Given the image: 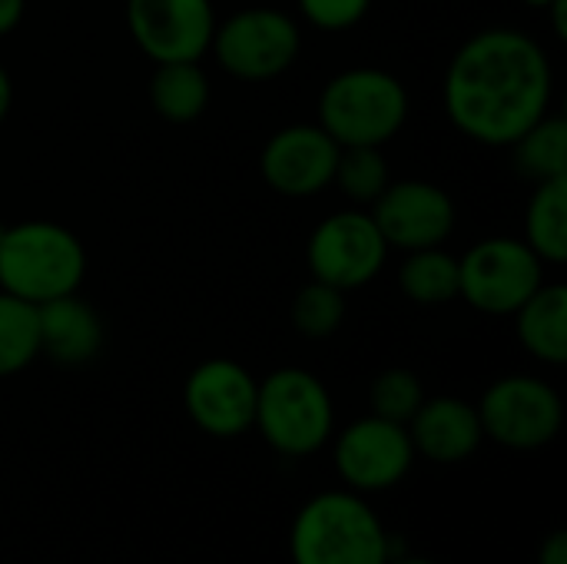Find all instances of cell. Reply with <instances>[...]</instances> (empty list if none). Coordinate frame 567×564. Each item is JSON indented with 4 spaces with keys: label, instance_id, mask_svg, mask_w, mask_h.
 <instances>
[{
    "label": "cell",
    "instance_id": "cell-1",
    "mask_svg": "<svg viewBox=\"0 0 567 564\" xmlns=\"http://www.w3.org/2000/svg\"><path fill=\"white\" fill-rule=\"evenodd\" d=\"M555 73L545 47L508 27L475 33L445 73L449 120L485 146H515L551 106Z\"/></svg>",
    "mask_w": 567,
    "mask_h": 564
},
{
    "label": "cell",
    "instance_id": "cell-2",
    "mask_svg": "<svg viewBox=\"0 0 567 564\" xmlns=\"http://www.w3.org/2000/svg\"><path fill=\"white\" fill-rule=\"evenodd\" d=\"M289 555L292 564H389L392 545L365 499L355 492H322L296 515Z\"/></svg>",
    "mask_w": 567,
    "mask_h": 564
},
{
    "label": "cell",
    "instance_id": "cell-3",
    "mask_svg": "<svg viewBox=\"0 0 567 564\" xmlns=\"http://www.w3.org/2000/svg\"><path fill=\"white\" fill-rule=\"evenodd\" d=\"M86 273L83 243L60 223L30 219L3 229L0 239V289L43 306L80 289Z\"/></svg>",
    "mask_w": 567,
    "mask_h": 564
},
{
    "label": "cell",
    "instance_id": "cell-4",
    "mask_svg": "<svg viewBox=\"0 0 567 564\" xmlns=\"http://www.w3.org/2000/svg\"><path fill=\"white\" fill-rule=\"evenodd\" d=\"M409 120V93L399 76L355 66L332 76L319 96V126L339 146H385Z\"/></svg>",
    "mask_w": 567,
    "mask_h": 564
},
{
    "label": "cell",
    "instance_id": "cell-5",
    "mask_svg": "<svg viewBox=\"0 0 567 564\" xmlns=\"http://www.w3.org/2000/svg\"><path fill=\"white\" fill-rule=\"evenodd\" d=\"M252 425L282 455L319 452L336 425L329 389L306 369H276L256 389Z\"/></svg>",
    "mask_w": 567,
    "mask_h": 564
},
{
    "label": "cell",
    "instance_id": "cell-6",
    "mask_svg": "<svg viewBox=\"0 0 567 564\" xmlns=\"http://www.w3.org/2000/svg\"><path fill=\"white\" fill-rule=\"evenodd\" d=\"M545 263L525 239H482L458 259V296L488 316H515L545 283Z\"/></svg>",
    "mask_w": 567,
    "mask_h": 564
},
{
    "label": "cell",
    "instance_id": "cell-7",
    "mask_svg": "<svg viewBox=\"0 0 567 564\" xmlns=\"http://www.w3.org/2000/svg\"><path fill=\"white\" fill-rule=\"evenodd\" d=\"M482 432L505 449L535 452L558 439L565 425L561 396L535 376H505L488 386L478 406Z\"/></svg>",
    "mask_w": 567,
    "mask_h": 564
},
{
    "label": "cell",
    "instance_id": "cell-8",
    "mask_svg": "<svg viewBox=\"0 0 567 564\" xmlns=\"http://www.w3.org/2000/svg\"><path fill=\"white\" fill-rule=\"evenodd\" d=\"M216 60L239 80H272L292 66L302 47L299 23L272 7H249L233 13L223 27L216 23L213 43Z\"/></svg>",
    "mask_w": 567,
    "mask_h": 564
},
{
    "label": "cell",
    "instance_id": "cell-9",
    "mask_svg": "<svg viewBox=\"0 0 567 564\" xmlns=\"http://www.w3.org/2000/svg\"><path fill=\"white\" fill-rule=\"evenodd\" d=\"M385 256H389V243L379 233L372 213H355V209L322 219L306 253L312 279L342 293L372 283L385 266Z\"/></svg>",
    "mask_w": 567,
    "mask_h": 564
},
{
    "label": "cell",
    "instance_id": "cell-10",
    "mask_svg": "<svg viewBox=\"0 0 567 564\" xmlns=\"http://www.w3.org/2000/svg\"><path fill=\"white\" fill-rule=\"evenodd\" d=\"M126 27L156 63L199 60L216 33L209 0H126Z\"/></svg>",
    "mask_w": 567,
    "mask_h": 564
},
{
    "label": "cell",
    "instance_id": "cell-11",
    "mask_svg": "<svg viewBox=\"0 0 567 564\" xmlns=\"http://www.w3.org/2000/svg\"><path fill=\"white\" fill-rule=\"evenodd\" d=\"M415 462L405 425L369 416L352 422L336 442V469L355 492H382L399 485Z\"/></svg>",
    "mask_w": 567,
    "mask_h": 564
},
{
    "label": "cell",
    "instance_id": "cell-12",
    "mask_svg": "<svg viewBox=\"0 0 567 564\" xmlns=\"http://www.w3.org/2000/svg\"><path fill=\"white\" fill-rule=\"evenodd\" d=\"M372 219L389 246L415 253L429 246H442L455 229V203L452 196L425 180L389 183L375 196Z\"/></svg>",
    "mask_w": 567,
    "mask_h": 564
},
{
    "label": "cell",
    "instance_id": "cell-13",
    "mask_svg": "<svg viewBox=\"0 0 567 564\" xmlns=\"http://www.w3.org/2000/svg\"><path fill=\"white\" fill-rule=\"evenodd\" d=\"M259 382L233 359H209L196 366L183 389L189 419L216 439H236L252 429Z\"/></svg>",
    "mask_w": 567,
    "mask_h": 564
},
{
    "label": "cell",
    "instance_id": "cell-14",
    "mask_svg": "<svg viewBox=\"0 0 567 564\" xmlns=\"http://www.w3.org/2000/svg\"><path fill=\"white\" fill-rule=\"evenodd\" d=\"M339 153L342 146L319 123L286 126L262 150V180L282 196H316L332 183Z\"/></svg>",
    "mask_w": 567,
    "mask_h": 564
},
{
    "label": "cell",
    "instance_id": "cell-15",
    "mask_svg": "<svg viewBox=\"0 0 567 564\" xmlns=\"http://www.w3.org/2000/svg\"><path fill=\"white\" fill-rule=\"evenodd\" d=\"M405 429L412 435L415 455H425L429 462H439V465L465 462L468 455L478 452L485 439L478 409L452 396L422 402Z\"/></svg>",
    "mask_w": 567,
    "mask_h": 564
},
{
    "label": "cell",
    "instance_id": "cell-16",
    "mask_svg": "<svg viewBox=\"0 0 567 564\" xmlns=\"http://www.w3.org/2000/svg\"><path fill=\"white\" fill-rule=\"evenodd\" d=\"M37 322H40V352H47L60 366H80L100 352L103 342L100 319L73 293L37 306Z\"/></svg>",
    "mask_w": 567,
    "mask_h": 564
},
{
    "label": "cell",
    "instance_id": "cell-17",
    "mask_svg": "<svg viewBox=\"0 0 567 564\" xmlns=\"http://www.w3.org/2000/svg\"><path fill=\"white\" fill-rule=\"evenodd\" d=\"M518 316V339L522 346L548 362H567V286L561 283H542V289L515 312Z\"/></svg>",
    "mask_w": 567,
    "mask_h": 564
},
{
    "label": "cell",
    "instance_id": "cell-18",
    "mask_svg": "<svg viewBox=\"0 0 567 564\" xmlns=\"http://www.w3.org/2000/svg\"><path fill=\"white\" fill-rule=\"evenodd\" d=\"M150 100L153 110L169 123H193L196 116H203L209 103V80L199 70V60L156 63V73L150 80Z\"/></svg>",
    "mask_w": 567,
    "mask_h": 564
},
{
    "label": "cell",
    "instance_id": "cell-19",
    "mask_svg": "<svg viewBox=\"0 0 567 564\" xmlns=\"http://www.w3.org/2000/svg\"><path fill=\"white\" fill-rule=\"evenodd\" d=\"M525 243L542 263L561 266L567 259V176L538 183L525 213Z\"/></svg>",
    "mask_w": 567,
    "mask_h": 564
},
{
    "label": "cell",
    "instance_id": "cell-20",
    "mask_svg": "<svg viewBox=\"0 0 567 564\" xmlns=\"http://www.w3.org/2000/svg\"><path fill=\"white\" fill-rule=\"evenodd\" d=\"M399 286L412 302L442 306L458 296V259L439 246L415 249L399 269Z\"/></svg>",
    "mask_w": 567,
    "mask_h": 564
},
{
    "label": "cell",
    "instance_id": "cell-21",
    "mask_svg": "<svg viewBox=\"0 0 567 564\" xmlns=\"http://www.w3.org/2000/svg\"><path fill=\"white\" fill-rule=\"evenodd\" d=\"M40 356L37 306L0 289V379L23 372Z\"/></svg>",
    "mask_w": 567,
    "mask_h": 564
},
{
    "label": "cell",
    "instance_id": "cell-22",
    "mask_svg": "<svg viewBox=\"0 0 567 564\" xmlns=\"http://www.w3.org/2000/svg\"><path fill=\"white\" fill-rule=\"evenodd\" d=\"M518 170L532 180L567 176V123L565 116H542L518 143H515Z\"/></svg>",
    "mask_w": 567,
    "mask_h": 564
},
{
    "label": "cell",
    "instance_id": "cell-23",
    "mask_svg": "<svg viewBox=\"0 0 567 564\" xmlns=\"http://www.w3.org/2000/svg\"><path fill=\"white\" fill-rule=\"evenodd\" d=\"M332 180L352 199H362V203L375 199L389 186V166H385L382 146H342Z\"/></svg>",
    "mask_w": 567,
    "mask_h": 564
},
{
    "label": "cell",
    "instance_id": "cell-24",
    "mask_svg": "<svg viewBox=\"0 0 567 564\" xmlns=\"http://www.w3.org/2000/svg\"><path fill=\"white\" fill-rule=\"evenodd\" d=\"M346 319V293L326 283H309L292 302V322L309 339H329Z\"/></svg>",
    "mask_w": 567,
    "mask_h": 564
},
{
    "label": "cell",
    "instance_id": "cell-25",
    "mask_svg": "<svg viewBox=\"0 0 567 564\" xmlns=\"http://www.w3.org/2000/svg\"><path fill=\"white\" fill-rule=\"evenodd\" d=\"M425 402V389L415 372L409 369H389L372 386V416L409 425V419Z\"/></svg>",
    "mask_w": 567,
    "mask_h": 564
},
{
    "label": "cell",
    "instance_id": "cell-26",
    "mask_svg": "<svg viewBox=\"0 0 567 564\" xmlns=\"http://www.w3.org/2000/svg\"><path fill=\"white\" fill-rule=\"evenodd\" d=\"M372 0H299L302 17L319 30H349L369 13Z\"/></svg>",
    "mask_w": 567,
    "mask_h": 564
},
{
    "label": "cell",
    "instance_id": "cell-27",
    "mask_svg": "<svg viewBox=\"0 0 567 564\" xmlns=\"http://www.w3.org/2000/svg\"><path fill=\"white\" fill-rule=\"evenodd\" d=\"M538 564H567V532H555L542 542Z\"/></svg>",
    "mask_w": 567,
    "mask_h": 564
},
{
    "label": "cell",
    "instance_id": "cell-28",
    "mask_svg": "<svg viewBox=\"0 0 567 564\" xmlns=\"http://www.w3.org/2000/svg\"><path fill=\"white\" fill-rule=\"evenodd\" d=\"M23 3L27 0H0V37H7L10 30H17V23L23 17Z\"/></svg>",
    "mask_w": 567,
    "mask_h": 564
},
{
    "label": "cell",
    "instance_id": "cell-29",
    "mask_svg": "<svg viewBox=\"0 0 567 564\" xmlns=\"http://www.w3.org/2000/svg\"><path fill=\"white\" fill-rule=\"evenodd\" d=\"M10 103H13V83H10V73L0 66V123L10 113Z\"/></svg>",
    "mask_w": 567,
    "mask_h": 564
},
{
    "label": "cell",
    "instance_id": "cell-30",
    "mask_svg": "<svg viewBox=\"0 0 567 564\" xmlns=\"http://www.w3.org/2000/svg\"><path fill=\"white\" fill-rule=\"evenodd\" d=\"M548 10H551V17H555V33L565 40L567 37V0H555Z\"/></svg>",
    "mask_w": 567,
    "mask_h": 564
},
{
    "label": "cell",
    "instance_id": "cell-31",
    "mask_svg": "<svg viewBox=\"0 0 567 564\" xmlns=\"http://www.w3.org/2000/svg\"><path fill=\"white\" fill-rule=\"evenodd\" d=\"M389 564H439V562H432V558H389Z\"/></svg>",
    "mask_w": 567,
    "mask_h": 564
},
{
    "label": "cell",
    "instance_id": "cell-32",
    "mask_svg": "<svg viewBox=\"0 0 567 564\" xmlns=\"http://www.w3.org/2000/svg\"><path fill=\"white\" fill-rule=\"evenodd\" d=\"M525 3H528V7H538V10H548L555 0H525Z\"/></svg>",
    "mask_w": 567,
    "mask_h": 564
},
{
    "label": "cell",
    "instance_id": "cell-33",
    "mask_svg": "<svg viewBox=\"0 0 567 564\" xmlns=\"http://www.w3.org/2000/svg\"><path fill=\"white\" fill-rule=\"evenodd\" d=\"M3 229H7V226H3V223H0V239H3Z\"/></svg>",
    "mask_w": 567,
    "mask_h": 564
}]
</instances>
